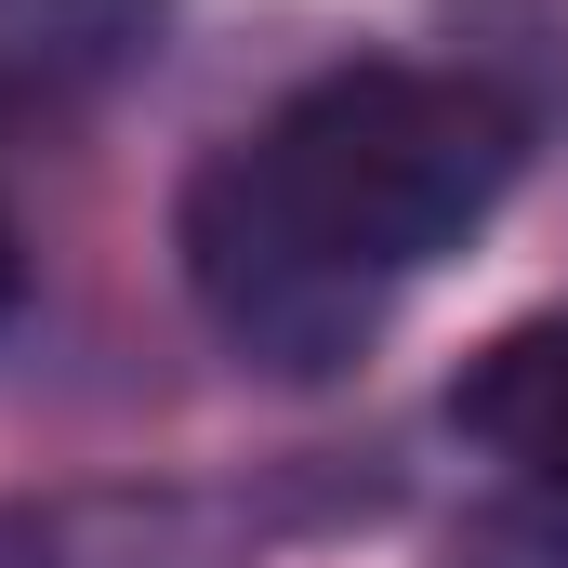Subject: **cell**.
I'll list each match as a JSON object with an SVG mask.
<instances>
[{"mask_svg": "<svg viewBox=\"0 0 568 568\" xmlns=\"http://www.w3.org/2000/svg\"><path fill=\"white\" fill-rule=\"evenodd\" d=\"M529 106L476 67H331L185 172V304L265 384H331L371 357L397 291L503 212Z\"/></svg>", "mask_w": 568, "mask_h": 568, "instance_id": "cell-1", "label": "cell"}, {"mask_svg": "<svg viewBox=\"0 0 568 568\" xmlns=\"http://www.w3.org/2000/svg\"><path fill=\"white\" fill-rule=\"evenodd\" d=\"M436 424L463 436L476 463H503L516 503H568V317H516V331H489V344L449 371Z\"/></svg>", "mask_w": 568, "mask_h": 568, "instance_id": "cell-2", "label": "cell"}, {"mask_svg": "<svg viewBox=\"0 0 568 568\" xmlns=\"http://www.w3.org/2000/svg\"><path fill=\"white\" fill-rule=\"evenodd\" d=\"M172 0H0V106H93L159 53Z\"/></svg>", "mask_w": 568, "mask_h": 568, "instance_id": "cell-3", "label": "cell"}, {"mask_svg": "<svg viewBox=\"0 0 568 568\" xmlns=\"http://www.w3.org/2000/svg\"><path fill=\"white\" fill-rule=\"evenodd\" d=\"M436 568H568V503H476L449 542H436Z\"/></svg>", "mask_w": 568, "mask_h": 568, "instance_id": "cell-4", "label": "cell"}, {"mask_svg": "<svg viewBox=\"0 0 568 568\" xmlns=\"http://www.w3.org/2000/svg\"><path fill=\"white\" fill-rule=\"evenodd\" d=\"M27 317V239H13V212H0V331Z\"/></svg>", "mask_w": 568, "mask_h": 568, "instance_id": "cell-5", "label": "cell"}]
</instances>
